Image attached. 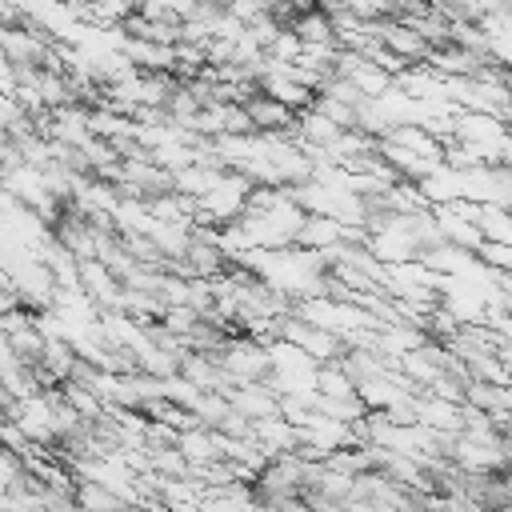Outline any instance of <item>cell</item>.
Instances as JSON below:
<instances>
[{"instance_id":"1","label":"cell","mask_w":512,"mask_h":512,"mask_svg":"<svg viewBox=\"0 0 512 512\" xmlns=\"http://www.w3.org/2000/svg\"><path fill=\"white\" fill-rule=\"evenodd\" d=\"M244 112H248V120H252V132H280V128H288V124H296V108H288L284 100H276V96H268V92H260V88H252L244 100Z\"/></svg>"},{"instance_id":"2","label":"cell","mask_w":512,"mask_h":512,"mask_svg":"<svg viewBox=\"0 0 512 512\" xmlns=\"http://www.w3.org/2000/svg\"><path fill=\"white\" fill-rule=\"evenodd\" d=\"M296 36H300V44H336V28H332V16L320 8V4H312V8H304L292 24H288ZM340 48V44H336Z\"/></svg>"},{"instance_id":"3","label":"cell","mask_w":512,"mask_h":512,"mask_svg":"<svg viewBox=\"0 0 512 512\" xmlns=\"http://www.w3.org/2000/svg\"><path fill=\"white\" fill-rule=\"evenodd\" d=\"M288 336H292L296 344H304V348H308L312 356H320V360H328V356L336 352V340H332L328 332H312V328H292Z\"/></svg>"},{"instance_id":"4","label":"cell","mask_w":512,"mask_h":512,"mask_svg":"<svg viewBox=\"0 0 512 512\" xmlns=\"http://www.w3.org/2000/svg\"><path fill=\"white\" fill-rule=\"evenodd\" d=\"M4 32H8V24H4V20H0V40H4Z\"/></svg>"}]
</instances>
